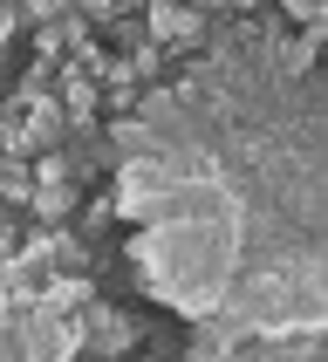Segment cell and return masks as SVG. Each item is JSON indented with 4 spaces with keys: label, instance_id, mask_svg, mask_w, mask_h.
Listing matches in <instances>:
<instances>
[{
    "label": "cell",
    "instance_id": "30bf717a",
    "mask_svg": "<svg viewBox=\"0 0 328 362\" xmlns=\"http://www.w3.org/2000/svg\"><path fill=\"white\" fill-rule=\"evenodd\" d=\"M274 14L287 28H308V21H328V0H274Z\"/></svg>",
    "mask_w": 328,
    "mask_h": 362
},
{
    "label": "cell",
    "instance_id": "52a82bcc",
    "mask_svg": "<svg viewBox=\"0 0 328 362\" xmlns=\"http://www.w3.org/2000/svg\"><path fill=\"white\" fill-rule=\"evenodd\" d=\"M137 96H144V82L123 69V55L110 62V76H102V117H123V110H137Z\"/></svg>",
    "mask_w": 328,
    "mask_h": 362
},
{
    "label": "cell",
    "instance_id": "ba28073f",
    "mask_svg": "<svg viewBox=\"0 0 328 362\" xmlns=\"http://www.w3.org/2000/svg\"><path fill=\"white\" fill-rule=\"evenodd\" d=\"M123 69H130V76H137V82H144V89H151V82H164V69H171V55H164L158 41L144 35V41H137V48H123Z\"/></svg>",
    "mask_w": 328,
    "mask_h": 362
},
{
    "label": "cell",
    "instance_id": "3957f363",
    "mask_svg": "<svg viewBox=\"0 0 328 362\" xmlns=\"http://www.w3.org/2000/svg\"><path fill=\"white\" fill-rule=\"evenodd\" d=\"M55 103H62V117H69V130L102 123V82L82 76L76 62H55Z\"/></svg>",
    "mask_w": 328,
    "mask_h": 362
},
{
    "label": "cell",
    "instance_id": "8fae6325",
    "mask_svg": "<svg viewBox=\"0 0 328 362\" xmlns=\"http://www.w3.org/2000/svg\"><path fill=\"white\" fill-rule=\"evenodd\" d=\"M20 35H28V28H20V14H14V0H0V48H14Z\"/></svg>",
    "mask_w": 328,
    "mask_h": 362
},
{
    "label": "cell",
    "instance_id": "7a4b0ae2",
    "mask_svg": "<svg viewBox=\"0 0 328 362\" xmlns=\"http://www.w3.org/2000/svg\"><path fill=\"white\" fill-rule=\"evenodd\" d=\"M144 35L158 41L171 62H184V55H199L205 48V14L192 7V0H144Z\"/></svg>",
    "mask_w": 328,
    "mask_h": 362
},
{
    "label": "cell",
    "instance_id": "4fadbf2b",
    "mask_svg": "<svg viewBox=\"0 0 328 362\" xmlns=\"http://www.w3.org/2000/svg\"><path fill=\"white\" fill-rule=\"evenodd\" d=\"M7 315H14V294H7V281H0V322H7Z\"/></svg>",
    "mask_w": 328,
    "mask_h": 362
},
{
    "label": "cell",
    "instance_id": "6da1fadb",
    "mask_svg": "<svg viewBox=\"0 0 328 362\" xmlns=\"http://www.w3.org/2000/svg\"><path fill=\"white\" fill-rule=\"evenodd\" d=\"M137 315L123 301H110V294H96V301L76 315V356H102V362H117V356H137Z\"/></svg>",
    "mask_w": 328,
    "mask_h": 362
},
{
    "label": "cell",
    "instance_id": "8992f818",
    "mask_svg": "<svg viewBox=\"0 0 328 362\" xmlns=\"http://www.w3.org/2000/svg\"><path fill=\"white\" fill-rule=\"evenodd\" d=\"M102 287H96V274H55V281L41 287V301L55 308V315H82V308L96 301Z\"/></svg>",
    "mask_w": 328,
    "mask_h": 362
},
{
    "label": "cell",
    "instance_id": "277c9868",
    "mask_svg": "<svg viewBox=\"0 0 328 362\" xmlns=\"http://www.w3.org/2000/svg\"><path fill=\"white\" fill-rule=\"evenodd\" d=\"M96 137H102V164L117 171V164L144 158V151H158V137H151V123L137 117V110H123V117H102L96 123Z\"/></svg>",
    "mask_w": 328,
    "mask_h": 362
},
{
    "label": "cell",
    "instance_id": "9c48e42d",
    "mask_svg": "<svg viewBox=\"0 0 328 362\" xmlns=\"http://www.w3.org/2000/svg\"><path fill=\"white\" fill-rule=\"evenodd\" d=\"M28 192H35V164L28 158H0V205H28Z\"/></svg>",
    "mask_w": 328,
    "mask_h": 362
},
{
    "label": "cell",
    "instance_id": "5b68a950",
    "mask_svg": "<svg viewBox=\"0 0 328 362\" xmlns=\"http://www.w3.org/2000/svg\"><path fill=\"white\" fill-rule=\"evenodd\" d=\"M76 199H82L76 178H41L35 192H28V205H20V219H35V226H69Z\"/></svg>",
    "mask_w": 328,
    "mask_h": 362
},
{
    "label": "cell",
    "instance_id": "7c38bea8",
    "mask_svg": "<svg viewBox=\"0 0 328 362\" xmlns=\"http://www.w3.org/2000/svg\"><path fill=\"white\" fill-rule=\"evenodd\" d=\"M62 0H14V14H20V28H35V21H48Z\"/></svg>",
    "mask_w": 328,
    "mask_h": 362
}]
</instances>
